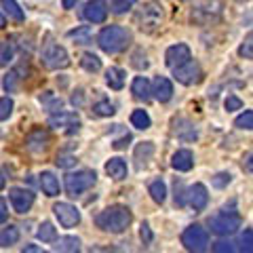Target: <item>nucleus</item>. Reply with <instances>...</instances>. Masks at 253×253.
Masks as SVG:
<instances>
[{
    "label": "nucleus",
    "instance_id": "9b49d317",
    "mask_svg": "<svg viewBox=\"0 0 253 253\" xmlns=\"http://www.w3.org/2000/svg\"><path fill=\"white\" fill-rule=\"evenodd\" d=\"M83 17L91 23H104L108 17V4L106 0H89L83 9Z\"/></svg>",
    "mask_w": 253,
    "mask_h": 253
},
{
    "label": "nucleus",
    "instance_id": "f03ea898",
    "mask_svg": "<svg viewBox=\"0 0 253 253\" xmlns=\"http://www.w3.org/2000/svg\"><path fill=\"white\" fill-rule=\"evenodd\" d=\"M97 44L104 53H110V55L123 53L131 44V32L123 26H108L99 32Z\"/></svg>",
    "mask_w": 253,
    "mask_h": 253
},
{
    "label": "nucleus",
    "instance_id": "f8f14e48",
    "mask_svg": "<svg viewBox=\"0 0 253 253\" xmlns=\"http://www.w3.org/2000/svg\"><path fill=\"white\" fill-rule=\"evenodd\" d=\"M49 125L53 126V129H63L66 133H70V135L81 129V121H78V116L70 114V112H61V110H59L57 116L49 118Z\"/></svg>",
    "mask_w": 253,
    "mask_h": 253
},
{
    "label": "nucleus",
    "instance_id": "393cba45",
    "mask_svg": "<svg viewBox=\"0 0 253 253\" xmlns=\"http://www.w3.org/2000/svg\"><path fill=\"white\" fill-rule=\"evenodd\" d=\"M55 251H66V253H76L81 251V241L76 239V236H61V239L57 241L55 239Z\"/></svg>",
    "mask_w": 253,
    "mask_h": 253
},
{
    "label": "nucleus",
    "instance_id": "f257e3e1",
    "mask_svg": "<svg viewBox=\"0 0 253 253\" xmlns=\"http://www.w3.org/2000/svg\"><path fill=\"white\" fill-rule=\"evenodd\" d=\"M131 221H133V215L125 205H112V207H108L95 215L97 228H101L106 232H112V234H123L131 226Z\"/></svg>",
    "mask_w": 253,
    "mask_h": 253
},
{
    "label": "nucleus",
    "instance_id": "4c0bfd02",
    "mask_svg": "<svg viewBox=\"0 0 253 253\" xmlns=\"http://www.w3.org/2000/svg\"><path fill=\"white\" fill-rule=\"evenodd\" d=\"M239 55H241V57H245V59L253 57V34H247L245 42L241 44V49H239Z\"/></svg>",
    "mask_w": 253,
    "mask_h": 253
},
{
    "label": "nucleus",
    "instance_id": "aec40b11",
    "mask_svg": "<svg viewBox=\"0 0 253 253\" xmlns=\"http://www.w3.org/2000/svg\"><path fill=\"white\" fill-rule=\"evenodd\" d=\"M106 173L112 179L121 181L126 177V163L123 161V158H110V161L106 163Z\"/></svg>",
    "mask_w": 253,
    "mask_h": 253
},
{
    "label": "nucleus",
    "instance_id": "49530a36",
    "mask_svg": "<svg viewBox=\"0 0 253 253\" xmlns=\"http://www.w3.org/2000/svg\"><path fill=\"white\" fill-rule=\"evenodd\" d=\"M186 201H184V184L181 181H175V205H184Z\"/></svg>",
    "mask_w": 253,
    "mask_h": 253
},
{
    "label": "nucleus",
    "instance_id": "2f4dec72",
    "mask_svg": "<svg viewBox=\"0 0 253 253\" xmlns=\"http://www.w3.org/2000/svg\"><path fill=\"white\" fill-rule=\"evenodd\" d=\"M21 78H23V76H19V68L11 70V72L4 76V89H6V93H15V91H17Z\"/></svg>",
    "mask_w": 253,
    "mask_h": 253
},
{
    "label": "nucleus",
    "instance_id": "6e6d98bb",
    "mask_svg": "<svg viewBox=\"0 0 253 253\" xmlns=\"http://www.w3.org/2000/svg\"><path fill=\"white\" fill-rule=\"evenodd\" d=\"M236 2H247V0H236Z\"/></svg>",
    "mask_w": 253,
    "mask_h": 253
},
{
    "label": "nucleus",
    "instance_id": "b1692460",
    "mask_svg": "<svg viewBox=\"0 0 253 253\" xmlns=\"http://www.w3.org/2000/svg\"><path fill=\"white\" fill-rule=\"evenodd\" d=\"M0 9H4V13L9 15L13 21H17V23H21L23 19H26V15H23L21 6L15 2V0H0Z\"/></svg>",
    "mask_w": 253,
    "mask_h": 253
},
{
    "label": "nucleus",
    "instance_id": "a19ab883",
    "mask_svg": "<svg viewBox=\"0 0 253 253\" xmlns=\"http://www.w3.org/2000/svg\"><path fill=\"white\" fill-rule=\"evenodd\" d=\"M133 68H137V70H146L148 68V59H146V53L144 51H135L133 53Z\"/></svg>",
    "mask_w": 253,
    "mask_h": 253
},
{
    "label": "nucleus",
    "instance_id": "8fccbe9b",
    "mask_svg": "<svg viewBox=\"0 0 253 253\" xmlns=\"http://www.w3.org/2000/svg\"><path fill=\"white\" fill-rule=\"evenodd\" d=\"M78 2V0H61V4H63V9H72V6Z\"/></svg>",
    "mask_w": 253,
    "mask_h": 253
},
{
    "label": "nucleus",
    "instance_id": "5fc2aeb1",
    "mask_svg": "<svg viewBox=\"0 0 253 253\" xmlns=\"http://www.w3.org/2000/svg\"><path fill=\"white\" fill-rule=\"evenodd\" d=\"M4 188V177H2V173H0V190Z\"/></svg>",
    "mask_w": 253,
    "mask_h": 253
},
{
    "label": "nucleus",
    "instance_id": "37998d69",
    "mask_svg": "<svg viewBox=\"0 0 253 253\" xmlns=\"http://www.w3.org/2000/svg\"><path fill=\"white\" fill-rule=\"evenodd\" d=\"M230 181H232L230 173H217V175L213 177V186H215V188H226Z\"/></svg>",
    "mask_w": 253,
    "mask_h": 253
},
{
    "label": "nucleus",
    "instance_id": "09e8293b",
    "mask_svg": "<svg viewBox=\"0 0 253 253\" xmlns=\"http://www.w3.org/2000/svg\"><path fill=\"white\" fill-rule=\"evenodd\" d=\"M126 141H131V135H125L123 139H116V141H114V148H116V150L125 148V146H126Z\"/></svg>",
    "mask_w": 253,
    "mask_h": 253
},
{
    "label": "nucleus",
    "instance_id": "a211bd4d",
    "mask_svg": "<svg viewBox=\"0 0 253 253\" xmlns=\"http://www.w3.org/2000/svg\"><path fill=\"white\" fill-rule=\"evenodd\" d=\"M152 156H154V144L152 141H144V144H139L135 148V167L137 169L148 167V163L152 161Z\"/></svg>",
    "mask_w": 253,
    "mask_h": 253
},
{
    "label": "nucleus",
    "instance_id": "ea45409f",
    "mask_svg": "<svg viewBox=\"0 0 253 253\" xmlns=\"http://www.w3.org/2000/svg\"><path fill=\"white\" fill-rule=\"evenodd\" d=\"M57 167H61V169H68V167H74L76 165V156L74 154H68V152H61V154H57Z\"/></svg>",
    "mask_w": 253,
    "mask_h": 253
},
{
    "label": "nucleus",
    "instance_id": "0eeeda50",
    "mask_svg": "<svg viewBox=\"0 0 253 253\" xmlns=\"http://www.w3.org/2000/svg\"><path fill=\"white\" fill-rule=\"evenodd\" d=\"M42 66L49 70H63L70 66V55L63 49L61 44L55 42H46V46L42 49Z\"/></svg>",
    "mask_w": 253,
    "mask_h": 253
},
{
    "label": "nucleus",
    "instance_id": "9d476101",
    "mask_svg": "<svg viewBox=\"0 0 253 253\" xmlns=\"http://www.w3.org/2000/svg\"><path fill=\"white\" fill-rule=\"evenodd\" d=\"M9 199H11L13 209L17 213H28L32 209V205H34V194L26 188H11Z\"/></svg>",
    "mask_w": 253,
    "mask_h": 253
},
{
    "label": "nucleus",
    "instance_id": "bb28decb",
    "mask_svg": "<svg viewBox=\"0 0 253 253\" xmlns=\"http://www.w3.org/2000/svg\"><path fill=\"white\" fill-rule=\"evenodd\" d=\"M36 236H38V241H42V243H53L57 239V230H55V226L51 221H44V224L38 226Z\"/></svg>",
    "mask_w": 253,
    "mask_h": 253
},
{
    "label": "nucleus",
    "instance_id": "f3484780",
    "mask_svg": "<svg viewBox=\"0 0 253 253\" xmlns=\"http://www.w3.org/2000/svg\"><path fill=\"white\" fill-rule=\"evenodd\" d=\"M152 93H154V97L161 101V104L169 101L173 97V84H171V81H169V78H165V76H158L156 81H154Z\"/></svg>",
    "mask_w": 253,
    "mask_h": 253
},
{
    "label": "nucleus",
    "instance_id": "a878e982",
    "mask_svg": "<svg viewBox=\"0 0 253 253\" xmlns=\"http://www.w3.org/2000/svg\"><path fill=\"white\" fill-rule=\"evenodd\" d=\"M148 192H150V196H152V201L158 203V205H163L165 199H167V186H165L163 179L152 181V184H150V188H148Z\"/></svg>",
    "mask_w": 253,
    "mask_h": 253
},
{
    "label": "nucleus",
    "instance_id": "6e6552de",
    "mask_svg": "<svg viewBox=\"0 0 253 253\" xmlns=\"http://www.w3.org/2000/svg\"><path fill=\"white\" fill-rule=\"evenodd\" d=\"M173 72H175L177 83L186 84V86L201 83V78H203V70H201V66H199L196 61H192V59H188L186 63L177 66L175 70H173Z\"/></svg>",
    "mask_w": 253,
    "mask_h": 253
},
{
    "label": "nucleus",
    "instance_id": "dca6fc26",
    "mask_svg": "<svg viewBox=\"0 0 253 253\" xmlns=\"http://www.w3.org/2000/svg\"><path fill=\"white\" fill-rule=\"evenodd\" d=\"M171 167L175 171H190L194 167V154L190 150H177L171 158Z\"/></svg>",
    "mask_w": 253,
    "mask_h": 253
},
{
    "label": "nucleus",
    "instance_id": "603ef678",
    "mask_svg": "<svg viewBox=\"0 0 253 253\" xmlns=\"http://www.w3.org/2000/svg\"><path fill=\"white\" fill-rule=\"evenodd\" d=\"M4 26H6V19H4V13L0 11V30H2Z\"/></svg>",
    "mask_w": 253,
    "mask_h": 253
},
{
    "label": "nucleus",
    "instance_id": "3c124183",
    "mask_svg": "<svg viewBox=\"0 0 253 253\" xmlns=\"http://www.w3.org/2000/svg\"><path fill=\"white\" fill-rule=\"evenodd\" d=\"M23 251H30V253H34V251H41L38 247H34V245H26V247H23Z\"/></svg>",
    "mask_w": 253,
    "mask_h": 253
},
{
    "label": "nucleus",
    "instance_id": "39448f33",
    "mask_svg": "<svg viewBox=\"0 0 253 253\" xmlns=\"http://www.w3.org/2000/svg\"><path fill=\"white\" fill-rule=\"evenodd\" d=\"M243 217L239 213H219V215L209 217V228L211 232H215L217 236H230L241 228Z\"/></svg>",
    "mask_w": 253,
    "mask_h": 253
},
{
    "label": "nucleus",
    "instance_id": "2eb2a0df",
    "mask_svg": "<svg viewBox=\"0 0 253 253\" xmlns=\"http://www.w3.org/2000/svg\"><path fill=\"white\" fill-rule=\"evenodd\" d=\"M188 201H190V205H192L194 211H203L205 207H207V203H209L207 188H205L203 184H194L192 188L188 190Z\"/></svg>",
    "mask_w": 253,
    "mask_h": 253
},
{
    "label": "nucleus",
    "instance_id": "c756f323",
    "mask_svg": "<svg viewBox=\"0 0 253 253\" xmlns=\"http://www.w3.org/2000/svg\"><path fill=\"white\" fill-rule=\"evenodd\" d=\"M81 66L86 70V72H99L101 70V59L97 57V55H93V53H84L81 57Z\"/></svg>",
    "mask_w": 253,
    "mask_h": 253
},
{
    "label": "nucleus",
    "instance_id": "1a4fd4ad",
    "mask_svg": "<svg viewBox=\"0 0 253 253\" xmlns=\"http://www.w3.org/2000/svg\"><path fill=\"white\" fill-rule=\"evenodd\" d=\"M53 211H55V215H57L59 224L63 228H74L78 221H81V211H78L74 205H70V203H57L53 207Z\"/></svg>",
    "mask_w": 253,
    "mask_h": 253
},
{
    "label": "nucleus",
    "instance_id": "864d4df0",
    "mask_svg": "<svg viewBox=\"0 0 253 253\" xmlns=\"http://www.w3.org/2000/svg\"><path fill=\"white\" fill-rule=\"evenodd\" d=\"M247 169H249V171H251V152H249V154H247Z\"/></svg>",
    "mask_w": 253,
    "mask_h": 253
},
{
    "label": "nucleus",
    "instance_id": "de8ad7c7",
    "mask_svg": "<svg viewBox=\"0 0 253 253\" xmlns=\"http://www.w3.org/2000/svg\"><path fill=\"white\" fill-rule=\"evenodd\" d=\"M6 217H9V207H6L4 199H0V224H4Z\"/></svg>",
    "mask_w": 253,
    "mask_h": 253
},
{
    "label": "nucleus",
    "instance_id": "ddd939ff",
    "mask_svg": "<svg viewBox=\"0 0 253 253\" xmlns=\"http://www.w3.org/2000/svg\"><path fill=\"white\" fill-rule=\"evenodd\" d=\"M188 59H192V55H190V49L188 44H173L167 49V53H165V61H167V66L171 70H175L177 66H181V63H186Z\"/></svg>",
    "mask_w": 253,
    "mask_h": 253
},
{
    "label": "nucleus",
    "instance_id": "c9c22d12",
    "mask_svg": "<svg viewBox=\"0 0 253 253\" xmlns=\"http://www.w3.org/2000/svg\"><path fill=\"white\" fill-rule=\"evenodd\" d=\"M13 59V46L9 42H4V41H0V68L6 66Z\"/></svg>",
    "mask_w": 253,
    "mask_h": 253
},
{
    "label": "nucleus",
    "instance_id": "20e7f679",
    "mask_svg": "<svg viewBox=\"0 0 253 253\" xmlns=\"http://www.w3.org/2000/svg\"><path fill=\"white\" fill-rule=\"evenodd\" d=\"M95 181H97V175H95V171H91V169L68 173L66 175V192L70 196H81L83 192H86L89 188L95 186Z\"/></svg>",
    "mask_w": 253,
    "mask_h": 253
},
{
    "label": "nucleus",
    "instance_id": "79ce46f5",
    "mask_svg": "<svg viewBox=\"0 0 253 253\" xmlns=\"http://www.w3.org/2000/svg\"><path fill=\"white\" fill-rule=\"evenodd\" d=\"M236 247H234V243L230 241H217L215 245H213V251L215 253H232Z\"/></svg>",
    "mask_w": 253,
    "mask_h": 253
},
{
    "label": "nucleus",
    "instance_id": "4be33fe9",
    "mask_svg": "<svg viewBox=\"0 0 253 253\" xmlns=\"http://www.w3.org/2000/svg\"><path fill=\"white\" fill-rule=\"evenodd\" d=\"M131 91H133V95H135L137 99H144V101H148L150 99V83H148V78L146 76H137L135 81H133V84H131Z\"/></svg>",
    "mask_w": 253,
    "mask_h": 253
},
{
    "label": "nucleus",
    "instance_id": "7c9ffc66",
    "mask_svg": "<svg viewBox=\"0 0 253 253\" xmlns=\"http://www.w3.org/2000/svg\"><path fill=\"white\" fill-rule=\"evenodd\" d=\"M68 38L76 41V44H89L91 42V30L86 26H81V28H76L72 32H68Z\"/></svg>",
    "mask_w": 253,
    "mask_h": 253
},
{
    "label": "nucleus",
    "instance_id": "7ed1b4c3",
    "mask_svg": "<svg viewBox=\"0 0 253 253\" xmlns=\"http://www.w3.org/2000/svg\"><path fill=\"white\" fill-rule=\"evenodd\" d=\"M163 17H165L163 4L156 2V0H152V2L144 4V6L139 9L135 21H137V26H139V30L144 32V34H154V32L161 28Z\"/></svg>",
    "mask_w": 253,
    "mask_h": 253
},
{
    "label": "nucleus",
    "instance_id": "58836bf2",
    "mask_svg": "<svg viewBox=\"0 0 253 253\" xmlns=\"http://www.w3.org/2000/svg\"><path fill=\"white\" fill-rule=\"evenodd\" d=\"M239 249L245 251V253H251V249H253V230H251V228H247V230L243 232V236H241V247Z\"/></svg>",
    "mask_w": 253,
    "mask_h": 253
},
{
    "label": "nucleus",
    "instance_id": "4468645a",
    "mask_svg": "<svg viewBox=\"0 0 253 253\" xmlns=\"http://www.w3.org/2000/svg\"><path fill=\"white\" fill-rule=\"evenodd\" d=\"M46 146H49V133H46L44 129H34L26 137V148L30 150V152H36V154L44 152Z\"/></svg>",
    "mask_w": 253,
    "mask_h": 253
},
{
    "label": "nucleus",
    "instance_id": "72a5a7b5",
    "mask_svg": "<svg viewBox=\"0 0 253 253\" xmlns=\"http://www.w3.org/2000/svg\"><path fill=\"white\" fill-rule=\"evenodd\" d=\"M93 112L97 114V116H112L116 110H114V104H112V101L101 99V101H97V104L93 106Z\"/></svg>",
    "mask_w": 253,
    "mask_h": 253
},
{
    "label": "nucleus",
    "instance_id": "e433bc0d",
    "mask_svg": "<svg viewBox=\"0 0 253 253\" xmlns=\"http://www.w3.org/2000/svg\"><path fill=\"white\" fill-rule=\"evenodd\" d=\"M11 114H13V99L0 97V121H6Z\"/></svg>",
    "mask_w": 253,
    "mask_h": 253
},
{
    "label": "nucleus",
    "instance_id": "a18cd8bd",
    "mask_svg": "<svg viewBox=\"0 0 253 253\" xmlns=\"http://www.w3.org/2000/svg\"><path fill=\"white\" fill-rule=\"evenodd\" d=\"M139 236H141V241H144V245H148V243H152V230H150V226H148V224H141V230H139Z\"/></svg>",
    "mask_w": 253,
    "mask_h": 253
},
{
    "label": "nucleus",
    "instance_id": "412c9836",
    "mask_svg": "<svg viewBox=\"0 0 253 253\" xmlns=\"http://www.w3.org/2000/svg\"><path fill=\"white\" fill-rule=\"evenodd\" d=\"M41 186L46 196H57L59 194V179L53 175L51 171H44L41 175Z\"/></svg>",
    "mask_w": 253,
    "mask_h": 253
},
{
    "label": "nucleus",
    "instance_id": "473e14b6",
    "mask_svg": "<svg viewBox=\"0 0 253 253\" xmlns=\"http://www.w3.org/2000/svg\"><path fill=\"white\" fill-rule=\"evenodd\" d=\"M110 6V11H112L114 15H123L126 11H131V6L135 4V0H110V2H106Z\"/></svg>",
    "mask_w": 253,
    "mask_h": 253
},
{
    "label": "nucleus",
    "instance_id": "423d86ee",
    "mask_svg": "<svg viewBox=\"0 0 253 253\" xmlns=\"http://www.w3.org/2000/svg\"><path fill=\"white\" fill-rule=\"evenodd\" d=\"M181 245L188 249V251H194V253H201L209 247V234L203 226L199 224H192L188 226L184 232H181Z\"/></svg>",
    "mask_w": 253,
    "mask_h": 253
},
{
    "label": "nucleus",
    "instance_id": "6ab92c4d",
    "mask_svg": "<svg viewBox=\"0 0 253 253\" xmlns=\"http://www.w3.org/2000/svg\"><path fill=\"white\" fill-rule=\"evenodd\" d=\"M173 133H175L177 137H181V139H188V141L196 139L194 125L190 121H186V118H177V121H173Z\"/></svg>",
    "mask_w": 253,
    "mask_h": 253
},
{
    "label": "nucleus",
    "instance_id": "c85d7f7f",
    "mask_svg": "<svg viewBox=\"0 0 253 253\" xmlns=\"http://www.w3.org/2000/svg\"><path fill=\"white\" fill-rule=\"evenodd\" d=\"M131 123L135 129H141V131H146L150 129V125H152V121H150V116L146 110H135V112L131 114Z\"/></svg>",
    "mask_w": 253,
    "mask_h": 253
},
{
    "label": "nucleus",
    "instance_id": "c03bdc74",
    "mask_svg": "<svg viewBox=\"0 0 253 253\" xmlns=\"http://www.w3.org/2000/svg\"><path fill=\"white\" fill-rule=\"evenodd\" d=\"M241 108H243V101L239 97L230 95V97L226 99V110H228V112H232V110H241Z\"/></svg>",
    "mask_w": 253,
    "mask_h": 253
},
{
    "label": "nucleus",
    "instance_id": "5701e85b",
    "mask_svg": "<svg viewBox=\"0 0 253 253\" xmlns=\"http://www.w3.org/2000/svg\"><path fill=\"white\" fill-rule=\"evenodd\" d=\"M106 83L110 84V89L114 91H121L125 86V70L121 68H110L106 72Z\"/></svg>",
    "mask_w": 253,
    "mask_h": 253
},
{
    "label": "nucleus",
    "instance_id": "cd10ccee",
    "mask_svg": "<svg viewBox=\"0 0 253 253\" xmlns=\"http://www.w3.org/2000/svg\"><path fill=\"white\" fill-rule=\"evenodd\" d=\"M19 241V230L15 226H9L4 230H0V247H11Z\"/></svg>",
    "mask_w": 253,
    "mask_h": 253
},
{
    "label": "nucleus",
    "instance_id": "f704fd0d",
    "mask_svg": "<svg viewBox=\"0 0 253 253\" xmlns=\"http://www.w3.org/2000/svg\"><path fill=\"white\" fill-rule=\"evenodd\" d=\"M234 125L239 126V129H243V131H251L253 129V112L251 110H245V112L234 121Z\"/></svg>",
    "mask_w": 253,
    "mask_h": 253
}]
</instances>
